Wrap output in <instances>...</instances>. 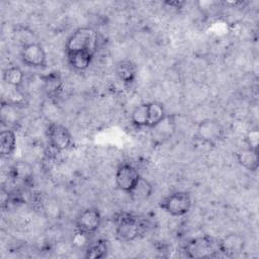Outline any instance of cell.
Listing matches in <instances>:
<instances>
[{"label":"cell","mask_w":259,"mask_h":259,"mask_svg":"<svg viewBox=\"0 0 259 259\" xmlns=\"http://www.w3.org/2000/svg\"><path fill=\"white\" fill-rule=\"evenodd\" d=\"M147 230L144 220L126 212H120L115 218L116 237L124 242H131L141 237Z\"/></svg>","instance_id":"cell-1"},{"label":"cell","mask_w":259,"mask_h":259,"mask_svg":"<svg viewBox=\"0 0 259 259\" xmlns=\"http://www.w3.org/2000/svg\"><path fill=\"white\" fill-rule=\"evenodd\" d=\"M98 46V33L91 27L76 29L65 44L66 54L72 52H90L95 54Z\"/></svg>","instance_id":"cell-2"},{"label":"cell","mask_w":259,"mask_h":259,"mask_svg":"<svg viewBox=\"0 0 259 259\" xmlns=\"http://www.w3.org/2000/svg\"><path fill=\"white\" fill-rule=\"evenodd\" d=\"M192 206L191 195L186 191H175L165 196L159 207L173 217H183L189 212Z\"/></svg>","instance_id":"cell-3"},{"label":"cell","mask_w":259,"mask_h":259,"mask_svg":"<svg viewBox=\"0 0 259 259\" xmlns=\"http://www.w3.org/2000/svg\"><path fill=\"white\" fill-rule=\"evenodd\" d=\"M225 128L223 124L212 118H205L198 122L196 126V137L203 144L215 145L224 139Z\"/></svg>","instance_id":"cell-4"},{"label":"cell","mask_w":259,"mask_h":259,"mask_svg":"<svg viewBox=\"0 0 259 259\" xmlns=\"http://www.w3.org/2000/svg\"><path fill=\"white\" fill-rule=\"evenodd\" d=\"M47 138L49 144L56 151H65L72 145L73 137L67 126L58 123L51 122L47 127Z\"/></svg>","instance_id":"cell-5"},{"label":"cell","mask_w":259,"mask_h":259,"mask_svg":"<svg viewBox=\"0 0 259 259\" xmlns=\"http://www.w3.org/2000/svg\"><path fill=\"white\" fill-rule=\"evenodd\" d=\"M141 177L142 176L140 175L138 169L133 164L124 162L118 165L115 171L114 179L116 186L128 194L135 188Z\"/></svg>","instance_id":"cell-6"},{"label":"cell","mask_w":259,"mask_h":259,"mask_svg":"<svg viewBox=\"0 0 259 259\" xmlns=\"http://www.w3.org/2000/svg\"><path fill=\"white\" fill-rule=\"evenodd\" d=\"M22 63L30 68H46L48 64L47 54L38 42H31L22 47L20 52Z\"/></svg>","instance_id":"cell-7"},{"label":"cell","mask_w":259,"mask_h":259,"mask_svg":"<svg viewBox=\"0 0 259 259\" xmlns=\"http://www.w3.org/2000/svg\"><path fill=\"white\" fill-rule=\"evenodd\" d=\"M185 254L190 258H207L218 252L217 245L209 237H199L192 239L185 246Z\"/></svg>","instance_id":"cell-8"},{"label":"cell","mask_w":259,"mask_h":259,"mask_svg":"<svg viewBox=\"0 0 259 259\" xmlns=\"http://www.w3.org/2000/svg\"><path fill=\"white\" fill-rule=\"evenodd\" d=\"M102 217L97 208L89 207L83 209L75 219V227L90 235L96 233L101 226Z\"/></svg>","instance_id":"cell-9"},{"label":"cell","mask_w":259,"mask_h":259,"mask_svg":"<svg viewBox=\"0 0 259 259\" xmlns=\"http://www.w3.org/2000/svg\"><path fill=\"white\" fill-rule=\"evenodd\" d=\"M246 246V240L239 233H230L224 236L218 243L217 248L220 253L228 257H234L241 254Z\"/></svg>","instance_id":"cell-10"},{"label":"cell","mask_w":259,"mask_h":259,"mask_svg":"<svg viewBox=\"0 0 259 259\" xmlns=\"http://www.w3.org/2000/svg\"><path fill=\"white\" fill-rule=\"evenodd\" d=\"M175 119L174 115H166L159 123L153 126L151 130L152 138L156 143H163L170 139L175 132Z\"/></svg>","instance_id":"cell-11"},{"label":"cell","mask_w":259,"mask_h":259,"mask_svg":"<svg viewBox=\"0 0 259 259\" xmlns=\"http://www.w3.org/2000/svg\"><path fill=\"white\" fill-rule=\"evenodd\" d=\"M137 66L128 59H123L117 62L115 66V73L117 78L125 85L135 82L137 78Z\"/></svg>","instance_id":"cell-12"},{"label":"cell","mask_w":259,"mask_h":259,"mask_svg":"<svg viewBox=\"0 0 259 259\" xmlns=\"http://www.w3.org/2000/svg\"><path fill=\"white\" fill-rule=\"evenodd\" d=\"M44 90L50 98H57L63 92L64 83L58 72H51L41 77Z\"/></svg>","instance_id":"cell-13"},{"label":"cell","mask_w":259,"mask_h":259,"mask_svg":"<svg viewBox=\"0 0 259 259\" xmlns=\"http://www.w3.org/2000/svg\"><path fill=\"white\" fill-rule=\"evenodd\" d=\"M235 157L237 162L246 170L250 172H256L258 170V152L246 147L238 150L235 153Z\"/></svg>","instance_id":"cell-14"},{"label":"cell","mask_w":259,"mask_h":259,"mask_svg":"<svg viewBox=\"0 0 259 259\" xmlns=\"http://www.w3.org/2000/svg\"><path fill=\"white\" fill-rule=\"evenodd\" d=\"M94 54L90 52H72L67 54L69 65L76 71L86 70L90 66Z\"/></svg>","instance_id":"cell-15"},{"label":"cell","mask_w":259,"mask_h":259,"mask_svg":"<svg viewBox=\"0 0 259 259\" xmlns=\"http://www.w3.org/2000/svg\"><path fill=\"white\" fill-rule=\"evenodd\" d=\"M16 149V136L12 130H3L0 133V155L8 158L13 155Z\"/></svg>","instance_id":"cell-16"},{"label":"cell","mask_w":259,"mask_h":259,"mask_svg":"<svg viewBox=\"0 0 259 259\" xmlns=\"http://www.w3.org/2000/svg\"><path fill=\"white\" fill-rule=\"evenodd\" d=\"M154 191L153 185L145 178L141 177L135 188L128 193L132 200L134 201H144L148 199Z\"/></svg>","instance_id":"cell-17"},{"label":"cell","mask_w":259,"mask_h":259,"mask_svg":"<svg viewBox=\"0 0 259 259\" xmlns=\"http://www.w3.org/2000/svg\"><path fill=\"white\" fill-rule=\"evenodd\" d=\"M3 81L12 88L17 89L20 87L24 81V73L23 71L17 66H10L7 67L3 71Z\"/></svg>","instance_id":"cell-18"},{"label":"cell","mask_w":259,"mask_h":259,"mask_svg":"<svg viewBox=\"0 0 259 259\" xmlns=\"http://www.w3.org/2000/svg\"><path fill=\"white\" fill-rule=\"evenodd\" d=\"M167 114L164 105L161 102H148V128H152L153 126H155Z\"/></svg>","instance_id":"cell-19"},{"label":"cell","mask_w":259,"mask_h":259,"mask_svg":"<svg viewBox=\"0 0 259 259\" xmlns=\"http://www.w3.org/2000/svg\"><path fill=\"white\" fill-rule=\"evenodd\" d=\"M108 246L107 242L103 239H99L92 242L85 249V258L87 259H101L107 256Z\"/></svg>","instance_id":"cell-20"},{"label":"cell","mask_w":259,"mask_h":259,"mask_svg":"<svg viewBox=\"0 0 259 259\" xmlns=\"http://www.w3.org/2000/svg\"><path fill=\"white\" fill-rule=\"evenodd\" d=\"M131 121L137 128L148 127V102L141 103L133 109Z\"/></svg>","instance_id":"cell-21"},{"label":"cell","mask_w":259,"mask_h":259,"mask_svg":"<svg viewBox=\"0 0 259 259\" xmlns=\"http://www.w3.org/2000/svg\"><path fill=\"white\" fill-rule=\"evenodd\" d=\"M71 243H72L73 247H75L76 249H84L85 250L88 247V245L91 243L90 242V234L76 229L75 233L73 234V236L71 238Z\"/></svg>","instance_id":"cell-22"},{"label":"cell","mask_w":259,"mask_h":259,"mask_svg":"<svg viewBox=\"0 0 259 259\" xmlns=\"http://www.w3.org/2000/svg\"><path fill=\"white\" fill-rule=\"evenodd\" d=\"M245 144L247 145V148L252 149L256 152H258V145H259V131L257 127L250 128L247 134L245 135Z\"/></svg>","instance_id":"cell-23"},{"label":"cell","mask_w":259,"mask_h":259,"mask_svg":"<svg viewBox=\"0 0 259 259\" xmlns=\"http://www.w3.org/2000/svg\"><path fill=\"white\" fill-rule=\"evenodd\" d=\"M13 175L15 179H21V180H25L27 179V177H29L31 175V169L29 168V166L23 162H18L17 164H15L13 166Z\"/></svg>","instance_id":"cell-24"},{"label":"cell","mask_w":259,"mask_h":259,"mask_svg":"<svg viewBox=\"0 0 259 259\" xmlns=\"http://www.w3.org/2000/svg\"><path fill=\"white\" fill-rule=\"evenodd\" d=\"M184 4H185V2L179 1V0H167L164 2V5H166L170 8H175V9L182 8L184 6Z\"/></svg>","instance_id":"cell-25"}]
</instances>
